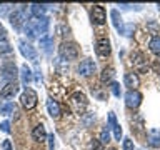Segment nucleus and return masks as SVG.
Masks as SVG:
<instances>
[{
    "label": "nucleus",
    "instance_id": "f257e3e1",
    "mask_svg": "<svg viewBox=\"0 0 160 150\" xmlns=\"http://www.w3.org/2000/svg\"><path fill=\"white\" fill-rule=\"evenodd\" d=\"M47 30H48V18L47 17L30 20L25 25V33L28 35V38H35L38 33L43 37V35H47Z\"/></svg>",
    "mask_w": 160,
    "mask_h": 150
},
{
    "label": "nucleus",
    "instance_id": "f03ea898",
    "mask_svg": "<svg viewBox=\"0 0 160 150\" xmlns=\"http://www.w3.org/2000/svg\"><path fill=\"white\" fill-rule=\"evenodd\" d=\"M58 53L63 60H75L78 57V47L73 42H63L58 47Z\"/></svg>",
    "mask_w": 160,
    "mask_h": 150
},
{
    "label": "nucleus",
    "instance_id": "7ed1b4c3",
    "mask_svg": "<svg viewBox=\"0 0 160 150\" xmlns=\"http://www.w3.org/2000/svg\"><path fill=\"white\" fill-rule=\"evenodd\" d=\"M70 105H72L73 112L83 113V110L87 108V105H88V100L82 92H75V93L70 95Z\"/></svg>",
    "mask_w": 160,
    "mask_h": 150
},
{
    "label": "nucleus",
    "instance_id": "20e7f679",
    "mask_svg": "<svg viewBox=\"0 0 160 150\" xmlns=\"http://www.w3.org/2000/svg\"><path fill=\"white\" fill-rule=\"evenodd\" d=\"M37 92L32 88H25L23 90V93L20 95V103H22V107L23 108H27V110H32L35 108V105H37Z\"/></svg>",
    "mask_w": 160,
    "mask_h": 150
},
{
    "label": "nucleus",
    "instance_id": "39448f33",
    "mask_svg": "<svg viewBox=\"0 0 160 150\" xmlns=\"http://www.w3.org/2000/svg\"><path fill=\"white\" fill-rule=\"evenodd\" d=\"M0 72H2V77L10 80V82H15V78L18 77L17 67H15L13 62H2L0 63Z\"/></svg>",
    "mask_w": 160,
    "mask_h": 150
},
{
    "label": "nucleus",
    "instance_id": "423d86ee",
    "mask_svg": "<svg viewBox=\"0 0 160 150\" xmlns=\"http://www.w3.org/2000/svg\"><path fill=\"white\" fill-rule=\"evenodd\" d=\"M132 60H133V67H135V70L137 72H140V73H145L148 70V63H147V57L142 53V52H135L133 55H132Z\"/></svg>",
    "mask_w": 160,
    "mask_h": 150
},
{
    "label": "nucleus",
    "instance_id": "0eeeda50",
    "mask_svg": "<svg viewBox=\"0 0 160 150\" xmlns=\"http://www.w3.org/2000/svg\"><path fill=\"white\" fill-rule=\"evenodd\" d=\"M90 17H92V22L95 25H103L105 20H107V12L102 5H93L92 12H90Z\"/></svg>",
    "mask_w": 160,
    "mask_h": 150
},
{
    "label": "nucleus",
    "instance_id": "6e6552de",
    "mask_svg": "<svg viewBox=\"0 0 160 150\" xmlns=\"http://www.w3.org/2000/svg\"><path fill=\"white\" fill-rule=\"evenodd\" d=\"M125 103L130 108H137L140 103H142V93L138 90H128L125 93Z\"/></svg>",
    "mask_w": 160,
    "mask_h": 150
},
{
    "label": "nucleus",
    "instance_id": "1a4fd4ad",
    "mask_svg": "<svg viewBox=\"0 0 160 150\" xmlns=\"http://www.w3.org/2000/svg\"><path fill=\"white\" fill-rule=\"evenodd\" d=\"M110 42L107 37H100L97 40V43H95V52H97V55H100V57H108L110 55Z\"/></svg>",
    "mask_w": 160,
    "mask_h": 150
},
{
    "label": "nucleus",
    "instance_id": "9d476101",
    "mask_svg": "<svg viewBox=\"0 0 160 150\" xmlns=\"http://www.w3.org/2000/svg\"><path fill=\"white\" fill-rule=\"evenodd\" d=\"M25 22H27V15H25L23 8H17V10H13V13H10V23L15 28H20Z\"/></svg>",
    "mask_w": 160,
    "mask_h": 150
},
{
    "label": "nucleus",
    "instance_id": "9b49d317",
    "mask_svg": "<svg viewBox=\"0 0 160 150\" xmlns=\"http://www.w3.org/2000/svg\"><path fill=\"white\" fill-rule=\"evenodd\" d=\"M18 47H20V52H22V55H23L27 60H37V50H35V47H32L28 42L20 40V42H18Z\"/></svg>",
    "mask_w": 160,
    "mask_h": 150
},
{
    "label": "nucleus",
    "instance_id": "f8f14e48",
    "mask_svg": "<svg viewBox=\"0 0 160 150\" xmlns=\"http://www.w3.org/2000/svg\"><path fill=\"white\" fill-rule=\"evenodd\" d=\"M93 72H95V63H93L90 58H85V60H82V62H80V65H78V73L82 75V77H90Z\"/></svg>",
    "mask_w": 160,
    "mask_h": 150
},
{
    "label": "nucleus",
    "instance_id": "ddd939ff",
    "mask_svg": "<svg viewBox=\"0 0 160 150\" xmlns=\"http://www.w3.org/2000/svg\"><path fill=\"white\" fill-rule=\"evenodd\" d=\"M17 92H18V83L17 82H8L2 90H0V97L2 98H13Z\"/></svg>",
    "mask_w": 160,
    "mask_h": 150
},
{
    "label": "nucleus",
    "instance_id": "4468645a",
    "mask_svg": "<svg viewBox=\"0 0 160 150\" xmlns=\"http://www.w3.org/2000/svg\"><path fill=\"white\" fill-rule=\"evenodd\" d=\"M108 125H110V128H112V132H113L115 140H120V138H122V128H120V125H118V122H117V117H115L113 112L108 113Z\"/></svg>",
    "mask_w": 160,
    "mask_h": 150
},
{
    "label": "nucleus",
    "instance_id": "2eb2a0df",
    "mask_svg": "<svg viewBox=\"0 0 160 150\" xmlns=\"http://www.w3.org/2000/svg\"><path fill=\"white\" fill-rule=\"evenodd\" d=\"M147 140H148V145L150 147H160V130L157 128H150L148 133H147Z\"/></svg>",
    "mask_w": 160,
    "mask_h": 150
},
{
    "label": "nucleus",
    "instance_id": "dca6fc26",
    "mask_svg": "<svg viewBox=\"0 0 160 150\" xmlns=\"http://www.w3.org/2000/svg\"><path fill=\"white\" fill-rule=\"evenodd\" d=\"M47 110H48V113H50V117H52V118H58L60 113H62L60 105L55 102L53 98H47Z\"/></svg>",
    "mask_w": 160,
    "mask_h": 150
},
{
    "label": "nucleus",
    "instance_id": "f3484780",
    "mask_svg": "<svg viewBox=\"0 0 160 150\" xmlns=\"http://www.w3.org/2000/svg\"><path fill=\"white\" fill-rule=\"evenodd\" d=\"M123 82H125V87H128L130 90H135V88L138 87L140 80H138V77H137L135 73H125Z\"/></svg>",
    "mask_w": 160,
    "mask_h": 150
},
{
    "label": "nucleus",
    "instance_id": "a211bd4d",
    "mask_svg": "<svg viewBox=\"0 0 160 150\" xmlns=\"http://www.w3.org/2000/svg\"><path fill=\"white\" fill-rule=\"evenodd\" d=\"M52 45H53V40L50 35H43V37H40V47H42V50L47 55H50V52H52Z\"/></svg>",
    "mask_w": 160,
    "mask_h": 150
},
{
    "label": "nucleus",
    "instance_id": "6ab92c4d",
    "mask_svg": "<svg viewBox=\"0 0 160 150\" xmlns=\"http://www.w3.org/2000/svg\"><path fill=\"white\" fill-rule=\"evenodd\" d=\"M32 137H33V140H37V142H45V138H47V132H45L43 125H37V127L33 128Z\"/></svg>",
    "mask_w": 160,
    "mask_h": 150
},
{
    "label": "nucleus",
    "instance_id": "aec40b11",
    "mask_svg": "<svg viewBox=\"0 0 160 150\" xmlns=\"http://www.w3.org/2000/svg\"><path fill=\"white\" fill-rule=\"evenodd\" d=\"M45 10H47V5H38V3H32L30 5V12L35 18H42L45 15Z\"/></svg>",
    "mask_w": 160,
    "mask_h": 150
},
{
    "label": "nucleus",
    "instance_id": "412c9836",
    "mask_svg": "<svg viewBox=\"0 0 160 150\" xmlns=\"http://www.w3.org/2000/svg\"><path fill=\"white\" fill-rule=\"evenodd\" d=\"M20 77H22L23 85H28L32 82V70H30L27 65H22V68H20Z\"/></svg>",
    "mask_w": 160,
    "mask_h": 150
},
{
    "label": "nucleus",
    "instance_id": "4be33fe9",
    "mask_svg": "<svg viewBox=\"0 0 160 150\" xmlns=\"http://www.w3.org/2000/svg\"><path fill=\"white\" fill-rule=\"evenodd\" d=\"M110 17H112V22H113V27L117 28V30H120L122 28V18H120V15H118V10H112V12H110Z\"/></svg>",
    "mask_w": 160,
    "mask_h": 150
},
{
    "label": "nucleus",
    "instance_id": "5701e85b",
    "mask_svg": "<svg viewBox=\"0 0 160 150\" xmlns=\"http://www.w3.org/2000/svg\"><path fill=\"white\" fill-rule=\"evenodd\" d=\"M133 30H135V25L133 23H123L122 28L118 30L122 35H125V37H132L133 35Z\"/></svg>",
    "mask_w": 160,
    "mask_h": 150
},
{
    "label": "nucleus",
    "instance_id": "b1692460",
    "mask_svg": "<svg viewBox=\"0 0 160 150\" xmlns=\"http://www.w3.org/2000/svg\"><path fill=\"white\" fill-rule=\"evenodd\" d=\"M113 68L112 67H108V68H103V72H102V75H100V80H102L103 83H107V82H110V80L113 78Z\"/></svg>",
    "mask_w": 160,
    "mask_h": 150
},
{
    "label": "nucleus",
    "instance_id": "393cba45",
    "mask_svg": "<svg viewBox=\"0 0 160 150\" xmlns=\"http://www.w3.org/2000/svg\"><path fill=\"white\" fill-rule=\"evenodd\" d=\"M148 47H150V50H152L153 53L160 55V37H153L152 40H150Z\"/></svg>",
    "mask_w": 160,
    "mask_h": 150
},
{
    "label": "nucleus",
    "instance_id": "a878e982",
    "mask_svg": "<svg viewBox=\"0 0 160 150\" xmlns=\"http://www.w3.org/2000/svg\"><path fill=\"white\" fill-rule=\"evenodd\" d=\"M15 110V105L12 102H7V103H3L2 107H0V113L2 115H10Z\"/></svg>",
    "mask_w": 160,
    "mask_h": 150
},
{
    "label": "nucleus",
    "instance_id": "bb28decb",
    "mask_svg": "<svg viewBox=\"0 0 160 150\" xmlns=\"http://www.w3.org/2000/svg\"><path fill=\"white\" fill-rule=\"evenodd\" d=\"M100 143H102V145H105V143H107L108 142V140H110V133H108V127H103L102 128V132H100Z\"/></svg>",
    "mask_w": 160,
    "mask_h": 150
},
{
    "label": "nucleus",
    "instance_id": "cd10ccee",
    "mask_svg": "<svg viewBox=\"0 0 160 150\" xmlns=\"http://www.w3.org/2000/svg\"><path fill=\"white\" fill-rule=\"evenodd\" d=\"M12 52V47L7 40H0V53H10Z\"/></svg>",
    "mask_w": 160,
    "mask_h": 150
},
{
    "label": "nucleus",
    "instance_id": "c85d7f7f",
    "mask_svg": "<svg viewBox=\"0 0 160 150\" xmlns=\"http://www.w3.org/2000/svg\"><path fill=\"white\" fill-rule=\"evenodd\" d=\"M110 88H112V93L115 95V97H120V85L117 82H112L110 83Z\"/></svg>",
    "mask_w": 160,
    "mask_h": 150
},
{
    "label": "nucleus",
    "instance_id": "c756f323",
    "mask_svg": "<svg viewBox=\"0 0 160 150\" xmlns=\"http://www.w3.org/2000/svg\"><path fill=\"white\" fill-rule=\"evenodd\" d=\"M123 150H133V142L130 138L123 140Z\"/></svg>",
    "mask_w": 160,
    "mask_h": 150
},
{
    "label": "nucleus",
    "instance_id": "7c9ffc66",
    "mask_svg": "<svg viewBox=\"0 0 160 150\" xmlns=\"http://www.w3.org/2000/svg\"><path fill=\"white\" fill-rule=\"evenodd\" d=\"M0 130L5 132V133H8L10 132V123L8 122H2V123H0Z\"/></svg>",
    "mask_w": 160,
    "mask_h": 150
},
{
    "label": "nucleus",
    "instance_id": "2f4dec72",
    "mask_svg": "<svg viewBox=\"0 0 160 150\" xmlns=\"http://www.w3.org/2000/svg\"><path fill=\"white\" fill-rule=\"evenodd\" d=\"M2 150H12V143H10V140H3Z\"/></svg>",
    "mask_w": 160,
    "mask_h": 150
},
{
    "label": "nucleus",
    "instance_id": "473e14b6",
    "mask_svg": "<svg viewBox=\"0 0 160 150\" xmlns=\"http://www.w3.org/2000/svg\"><path fill=\"white\" fill-rule=\"evenodd\" d=\"M92 150H102V143H100V140H93Z\"/></svg>",
    "mask_w": 160,
    "mask_h": 150
},
{
    "label": "nucleus",
    "instance_id": "72a5a7b5",
    "mask_svg": "<svg viewBox=\"0 0 160 150\" xmlns=\"http://www.w3.org/2000/svg\"><path fill=\"white\" fill-rule=\"evenodd\" d=\"M5 35H7V30L2 23H0V40H5Z\"/></svg>",
    "mask_w": 160,
    "mask_h": 150
},
{
    "label": "nucleus",
    "instance_id": "f704fd0d",
    "mask_svg": "<svg viewBox=\"0 0 160 150\" xmlns=\"http://www.w3.org/2000/svg\"><path fill=\"white\" fill-rule=\"evenodd\" d=\"M93 120H95V115H88V117L83 120V123H85V125H88L90 122H93Z\"/></svg>",
    "mask_w": 160,
    "mask_h": 150
},
{
    "label": "nucleus",
    "instance_id": "c9c22d12",
    "mask_svg": "<svg viewBox=\"0 0 160 150\" xmlns=\"http://www.w3.org/2000/svg\"><path fill=\"white\" fill-rule=\"evenodd\" d=\"M153 68H155V72L160 73V60H153Z\"/></svg>",
    "mask_w": 160,
    "mask_h": 150
},
{
    "label": "nucleus",
    "instance_id": "e433bc0d",
    "mask_svg": "<svg viewBox=\"0 0 160 150\" xmlns=\"http://www.w3.org/2000/svg\"><path fill=\"white\" fill-rule=\"evenodd\" d=\"M48 140H50V150H53V135H48Z\"/></svg>",
    "mask_w": 160,
    "mask_h": 150
},
{
    "label": "nucleus",
    "instance_id": "4c0bfd02",
    "mask_svg": "<svg viewBox=\"0 0 160 150\" xmlns=\"http://www.w3.org/2000/svg\"><path fill=\"white\" fill-rule=\"evenodd\" d=\"M157 7H158V10H160V3H158V5H157Z\"/></svg>",
    "mask_w": 160,
    "mask_h": 150
},
{
    "label": "nucleus",
    "instance_id": "58836bf2",
    "mask_svg": "<svg viewBox=\"0 0 160 150\" xmlns=\"http://www.w3.org/2000/svg\"><path fill=\"white\" fill-rule=\"evenodd\" d=\"M110 150H115V148H110Z\"/></svg>",
    "mask_w": 160,
    "mask_h": 150
}]
</instances>
